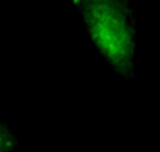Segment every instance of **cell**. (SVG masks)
Returning <instances> with one entry per match:
<instances>
[{"instance_id": "6da1fadb", "label": "cell", "mask_w": 160, "mask_h": 152, "mask_svg": "<svg viewBox=\"0 0 160 152\" xmlns=\"http://www.w3.org/2000/svg\"><path fill=\"white\" fill-rule=\"evenodd\" d=\"M88 37L112 71L135 79L137 6L134 0H72Z\"/></svg>"}, {"instance_id": "7a4b0ae2", "label": "cell", "mask_w": 160, "mask_h": 152, "mask_svg": "<svg viewBox=\"0 0 160 152\" xmlns=\"http://www.w3.org/2000/svg\"><path fill=\"white\" fill-rule=\"evenodd\" d=\"M18 148V139L9 124L0 121V152H15Z\"/></svg>"}]
</instances>
